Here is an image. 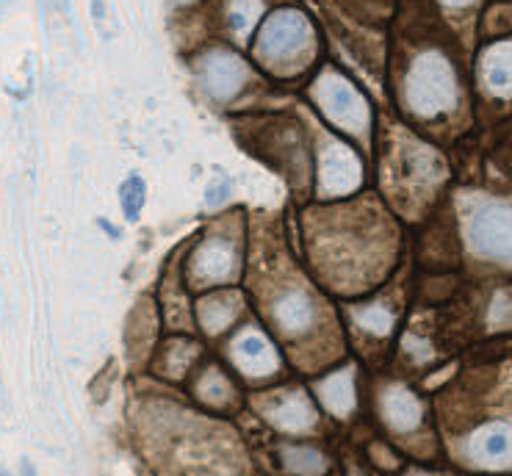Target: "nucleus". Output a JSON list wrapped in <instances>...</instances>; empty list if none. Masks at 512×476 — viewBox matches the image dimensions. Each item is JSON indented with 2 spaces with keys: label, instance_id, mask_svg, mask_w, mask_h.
<instances>
[{
  "label": "nucleus",
  "instance_id": "nucleus-1",
  "mask_svg": "<svg viewBox=\"0 0 512 476\" xmlns=\"http://www.w3.org/2000/svg\"><path fill=\"white\" fill-rule=\"evenodd\" d=\"M405 100L418 117H441L457 103V75L443 53L427 50L413 59L405 81Z\"/></svg>",
  "mask_w": 512,
  "mask_h": 476
},
{
  "label": "nucleus",
  "instance_id": "nucleus-2",
  "mask_svg": "<svg viewBox=\"0 0 512 476\" xmlns=\"http://www.w3.org/2000/svg\"><path fill=\"white\" fill-rule=\"evenodd\" d=\"M313 45L308 17L297 9H277L266 17L255 42V53L269 67H286L299 61Z\"/></svg>",
  "mask_w": 512,
  "mask_h": 476
},
{
  "label": "nucleus",
  "instance_id": "nucleus-3",
  "mask_svg": "<svg viewBox=\"0 0 512 476\" xmlns=\"http://www.w3.org/2000/svg\"><path fill=\"white\" fill-rule=\"evenodd\" d=\"M272 322L288 341H302L322 322V305L310 288L288 283L272 299Z\"/></svg>",
  "mask_w": 512,
  "mask_h": 476
},
{
  "label": "nucleus",
  "instance_id": "nucleus-4",
  "mask_svg": "<svg viewBox=\"0 0 512 476\" xmlns=\"http://www.w3.org/2000/svg\"><path fill=\"white\" fill-rule=\"evenodd\" d=\"M313 95L319 100L324 114L330 117V122L352 133H360L366 128V122H369V103L338 72H324L322 78L316 81Z\"/></svg>",
  "mask_w": 512,
  "mask_h": 476
},
{
  "label": "nucleus",
  "instance_id": "nucleus-5",
  "mask_svg": "<svg viewBox=\"0 0 512 476\" xmlns=\"http://www.w3.org/2000/svg\"><path fill=\"white\" fill-rule=\"evenodd\" d=\"M471 247L493 258V261H512V208L510 205H482L471 216L468 225Z\"/></svg>",
  "mask_w": 512,
  "mask_h": 476
},
{
  "label": "nucleus",
  "instance_id": "nucleus-6",
  "mask_svg": "<svg viewBox=\"0 0 512 476\" xmlns=\"http://www.w3.org/2000/svg\"><path fill=\"white\" fill-rule=\"evenodd\" d=\"M239 269V252L236 244L225 236H208L191 255V277L194 283H225Z\"/></svg>",
  "mask_w": 512,
  "mask_h": 476
},
{
  "label": "nucleus",
  "instance_id": "nucleus-7",
  "mask_svg": "<svg viewBox=\"0 0 512 476\" xmlns=\"http://www.w3.org/2000/svg\"><path fill=\"white\" fill-rule=\"evenodd\" d=\"M360 161L346 144L330 142L319 158V183H322L324 197H341L360 186Z\"/></svg>",
  "mask_w": 512,
  "mask_h": 476
},
{
  "label": "nucleus",
  "instance_id": "nucleus-8",
  "mask_svg": "<svg viewBox=\"0 0 512 476\" xmlns=\"http://www.w3.org/2000/svg\"><path fill=\"white\" fill-rule=\"evenodd\" d=\"M247 64L230 53V50H214L200 61V81H203L205 92L216 100H230L239 95L241 86L247 84Z\"/></svg>",
  "mask_w": 512,
  "mask_h": 476
},
{
  "label": "nucleus",
  "instance_id": "nucleus-9",
  "mask_svg": "<svg viewBox=\"0 0 512 476\" xmlns=\"http://www.w3.org/2000/svg\"><path fill=\"white\" fill-rule=\"evenodd\" d=\"M396 178H399V189L424 191L432 189V183H438L441 175V158L432 153L429 147L418 144L416 139H407V144L396 153Z\"/></svg>",
  "mask_w": 512,
  "mask_h": 476
},
{
  "label": "nucleus",
  "instance_id": "nucleus-10",
  "mask_svg": "<svg viewBox=\"0 0 512 476\" xmlns=\"http://www.w3.org/2000/svg\"><path fill=\"white\" fill-rule=\"evenodd\" d=\"M468 457L479 468H510L512 465V427L488 424L477 429L468 441Z\"/></svg>",
  "mask_w": 512,
  "mask_h": 476
},
{
  "label": "nucleus",
  "instance_id": "nucleus-11",
  "mask_svg": "<svg viewBox=\"0 0 512 476\" xmlns=\"http://www.w3.org/2000/svg\"><path fill=\"white\" fill-rule=\"evenodd\" d=\"M263 416L283 432H308L316 427V410L302 391H283L263 405Z\"/></svg>",
  "mask_w": 512,
  "mask_h": 476
},
{
  "label": "nucleus",
  "instance_id": "nucleus-12",
  "mask_svg": "<svg viewBox=\"0 0 512 476\" xmlns=\"http://www.w3.org/2000/svg\"><path fill=\"white\" fill-rule=\"evenodd\" d=\"M382 421L393 429V432H416L424 421V407L418 402L413 391H407L402 385H391L382 393Z\"/></svg>",
  "mask_w": 512,
  "mask_h": 476
},
{
  "label": "nucleus",
  "instance_id": "nucleus-13",
  "mask_svg": "<svg viewBox=\"0 0 512 476\" xmlns=\"http://www.w3.org/2000/svg\"><path fill=\"white\" fill-rule=\"evenodd\" d=\"M233 357L250 377H269L277 371V352L261 333H244L233 344Z\"/></svg>",
  "mask_w": 512,
  "mask_h": 476
},
{
  "label": "nucleus",
  "instance_id": "nucleus-14",
  "mask_svg": "<svg viewBox=\"0 0 512 476\" xmlns=\"http://www.w3.org/2000/svg\"><path fill=\"white\" fill-rule=\"evenodd\" d=\"M482 81L493 95L512 97V42H501L482 56Z\"/></svg>",
  "mask_w": 512,
  "mask_h": 476
},
{
  "label": "nucleus",
  "instance_id": "nucleus-15",
  "mask_svg": "<svg viewBox=\"0 0 512 476\" xmlns=\"http://www.w3.org/2000/svg\"><path fill=\"white\" fill-rule=\"evenodd\" d=\"M241 310V299L236 294H208L197 302V319L205 333H222L225 327L236 322Z\"/></svg>",
  "mask_w": 512,
  "mask_h": 476
},
{
  "label": "nucleus",
  "instance_id": "nucleus-16",
  "mask_svg": "<svg viewBox=\"0 0 512 476\" xmlns=\"http://www.w3.org/2000/svg\"><path fill=\"white\" fill-rule=\"evenodd\" d=\"M319 396L324 407L335 416H349L355 410V374L352 369L338 371L333 377L319 382Z\"/></svg>",
  "mask_w": 512,
  "mask_h": 476
},
{
  "label": "nucleus",
  "instance_id": "nucleus-17",
  "mask_svg": "<svg viewBox=\"0 0 512 476\" xmlns=\"http://www.w3.org/2000/svg\"><path fill=\"white\" fill-rule=\"evenodd\" d=\"M283 465L294 476H322L327 471V457L310 446H288L283 449Z\"/></svg>",
  "mask_w": 512,
  "mask_h": 476
},
{
  "label": "nucleus",
  "instance_id": "nucleus-18",
  "mask_svg": "<svg viewBox=\"0 0 512 476\" xmlns=\"http://www.w3.org/2000/svg\"><path fill=\"white\" fill-rule=\"evenodd\" d=\"M197 396L203 399L205 405H227L230 402V396H233V388H230V382L222 377V371H208L200 385H197Z\"/></svg>",
  "mask_w": 512,
  "mask_h": 476
},
{
  "label": "nucleus",
  "instance_id": "nucleus-19",
  "mask_svg": "<svg viewBox=\"0 0 512 476\" xmlns=\"http://www.w3.org/2000/svg\"><path fill=\"white\" fill-rule=\"evenodd\" d=\"M355 319H358L360 327H366L371 335L391 333L393 327L391 310L382 308V305H363V308L355 310Z\"/></svg>",
  "mask_w": 512,
  "mask_h": 476
},
{
  "label": "nucleus",
  "instance_id": "nucleus-20",
  "mask_svg": "<svg viewBox=\"0 0 512 476\" xmlns=\"http://www.w3.org/2000/svg\"><path fill=\"white\" fill-rule=\"evenodd\" d=\"M120 200H122V208H125V216L128 219H136L139 211H142L144 200H147V189H144V183L139 178H128L122 183L120 189Z\"/></svg>",
  "mask_w": 512,
  "mask_h": 476
},
{
  "label": "nucleus",
  "instance_id": "nucleus-21",
  "mask_svg": "<svg viewBox=\"0 0 512 476\" xmlns=\"http://www.w3.org/2000/svg\"><path fill=\"white\" fill-rule=\"evenodd\" d=\"M352 476H363V474H360V471H355V474H352Z\"/></svg>",
  "mask_w": 512,
  "mask_h": 476
},
{
  "label": "nucleus",
  "instance_id": "nucleus-22",
  "mask_svg": "<svg viewBox=\"0 0 512 476\" xmlns=\"http://www.w3.org/2000/svg\"><path fill=\"white\" fill-rule=\"evenodd\" d=\"M0 476H6V474H0Z\"/></svg>",
  "mask_w": 512,
  "mask_h": 476
}]
</instances>
